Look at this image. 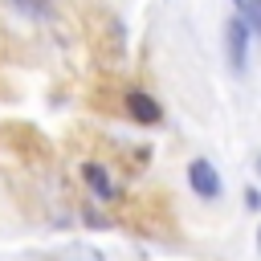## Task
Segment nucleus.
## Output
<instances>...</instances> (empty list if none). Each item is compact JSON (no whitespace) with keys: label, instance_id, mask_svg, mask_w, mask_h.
<instances>
[{"label":"nucleus","instance_id":"5","mask_svg":"<svg viewBox=\"0 0 261 261\" xmlns=\"http://www.w3.org/2000/svg\"><path fill=\"white\" fill-rule=\"evenodd\" d=\"M241 16H245L249 33H253V37H261V0H245V4H241Z\"/></svg>","mask_w":261,"mask_h":261},{"label":"nucleus","instance_id":"3","mask_svg":"<svg viewBox=\"0 0 261 261\" xmlns=\"http://www.w3.org/2000/svg\"><path fill=\"white\" fill-rule=\"evenodd\" d=\"M126 114H130L135 122H143V126H155V122L163 118V106H159L147 90H130V94H126Z\"/></svg>","mask_w":261,"mask_h":261},{"label":"nucleus","instance_id":"6","mask_svg":"<svg viewBox=\"0 0 261 261\" xmlns=\"http://www.w3.org/2000/svg\"><path fill=\"white\" fill-rule=\"evenodd\" d=\"M245 208L249 212H261V192L257 188H245Z\"/></svg>","mask_w":261,"mask_h":261},{"label":"nucleus","instance_id":"2","mask_svg":"<svg viewBox=\"0 0 261 261\" xmlns=\"http://www.w3.org/2000/svg\"><path fill=\"white\" fill-rule=\"evenodd\" d=\"M249 41H253V33H249L245 16L237 12V16L228 20V29H224V57H228V69H232L237 77L249 69Z\"/></svg>","mask_w":261,"mask_h":261},{"label":"nucleus","instance_id":"4","mask_svg":"<svg viewBox=\"0 0 261 261\" xmlns=\"http://www.w3.org/2000/svg\"><path fill=\"white\" fill-rule=\"evenodd\" d=\"M82 179H86V188L94 192V200H102V204H110L114 200V179H110V171H106V163H82Z\"/></svg>","mask_w":261,"mask_h":261},{"label":"nucleus","instance_id":"1","mask_svg":"<svg viewBox=\"0 0 261 261\" xmlns=\"http://www.w3.org/2000/svg\"><path fill=\"white\" fill-rule=\"evenodd\" d=\"M188 188H192L204 204H216V200H220V192H224V179H220V171H216V163H212V159L196 155V159L188 163Z\"/></svg>","mask_w":261,"mask_h":261},{"label":"nucleus","instance_id":"7","mask_svg":"<svg viewBox=\"0 0 261 261\" xmlns=\"http://www.w3.org/2000/svg\"><path fill=\"white\" fill-rule=\"evenodd\" d=\"M253 167H257V175H261V155H257V163H253Z\"/></svg>","mask_w":261,"mask_h":261}]
</instances>
